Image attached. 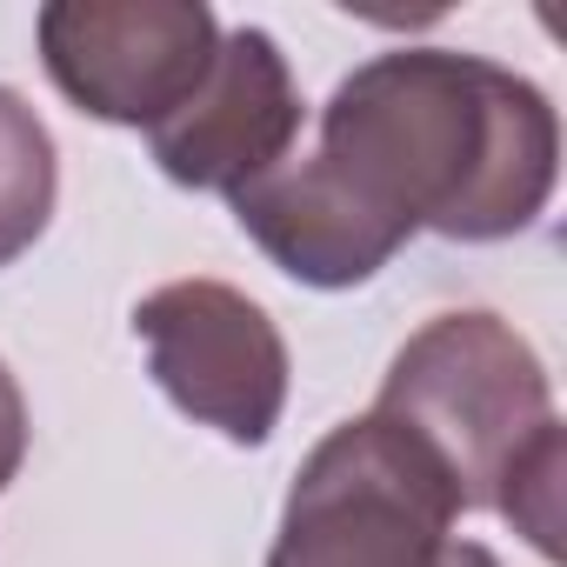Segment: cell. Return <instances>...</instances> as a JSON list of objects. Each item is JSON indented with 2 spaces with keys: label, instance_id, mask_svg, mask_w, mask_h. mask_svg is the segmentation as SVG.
<instances>
[{
  "label": "cell",
  "instance_id": "obj_1",
  "mask_svg": "<svg viewBox=\"0 0 567 567\" xmlns=\"http://www.w3.org/2000/svg\"><path fill=\"white\" fill-rule=\"evenodd\" d=\"M308 161L381 240L408 247L414 234H441L481 247L547 214L560 121L527 74L487 54L394 48L328 94Z\"/></svg>",
  "mask_w": 567,
  "mask_h": 567
},
{
  "label": "cell",
  "instance_id": "obj_2",
  "mask_svg": "<svg viewBox=\"0 0 567 567\" xmlns=\"http://www.w3.org/2000/svg\"><path fill=\"white\" fill-rule=\"evenodd\" d=\"M368 414L401 427L441 467L461 514L494 507V487L560 434L540 354L487 308H454L408 334Z\"/></svg>",
  "mask_w": 567,
  "mask_h": 567
},
{
  "label": "cell",
  "instance_id": "obj_3",
  "mask_svg": "<svg viewBox=\"0 0 567 567\" xmlns=\"http://www.w3.org/2000/svg\"><path fill=\"white\" fill-rule=\"evenodd\" d=\"M454 520L441 467L381 414H354L301 461L267 567H501Z\"/></svg>",
  "mask_w": 567,
  "mask_h": 567
},
{
  "label": "cell",
  "instance_id": "obj_4",
  "mask_svg": "<svg viewBox=\"0 0 567 567\" xmlns=\"http://www.w3.org/2000/svg\"><path fill=\"white\" fill-rule=\"evenodd\" d=\"M34 48L81 114L147 134L200 87L220 21L200 0H48Z\"/></svg>",
  "mask_w": 567,
  "mask_h": 567
},
{
  "label": "cell",
  "instance_id": "obj_5",
  "mask_svg": "<svg viewBox=\"0 0 567 567\" xmlns=\"http://www.w3.org/2000/svg\"><path fill=\"white\" fill-rule=\"evenodd\" d=\"M134 334L154 388L234 447H260L288 408V341L267 308L227 280H167L141 295Z\"/></svg>",
  "mask_w": 567,
  "mask_h": 567
},
{
  "label": "cell",
  "instance_id": "obj_6",
  "mask_svg": "<svg viewBox=\"0 0 567 567\" xmlns=\"http://www.w3.org/2000/svg\"><path fill=\"white\" fill-rule=\"evenodd\" d=\"M301 87L267 28H227L200 87L147 127V154L174 187L194 194H240L267 167H280L301 141Z\"/></svg>",
  "mask_w": 567,
  "mask_h": 567
},
{
  "label": "cell",
  "instance_id": "obj_7",
  "mask_svg": "<svg viewBox=\"0 0 567 567\" xmlns=\"http://www.w3.org/2000/svg\"><path fill=\"white\" fill-rule=\"evenodd\" d=\"M54 194H61V154L48 121L0 87V267H14L54 220Z\"/></svg>",
  "mask_w": 567,
  "mask_h": 567
},
{
  "label": "cell",
  "instance_id": "obj_8",
  "mask_svg": "<svg viewBox=\"0 0 567 567\" xmlns=\"http://www.w3.org/2000/svg\"><path fill=\"white\" fill-rule=\"evenodd\" d=\"M560 481H567V434H547L494 487V514L514 520V534H527V547L540 560H560Z\"/></svg>",
  "mask_w": 567,
  "mask_h": 567
},
{
  "label": "cell",
  "instance_id": "obj_9",
  "mask_svg": "<svg viewBox=\"0 0 567 567\" xmlns=\"http://www.w3.org/2000/svg\"><path fill=\"white\" fill-rule=\"evenodd\" d=\"M28 461V401H21V381L8 374V361H0V494L14 487Z\"/></svg>",
  "mask_w": 567,
  "mask_h": 567
}]
</instances>
